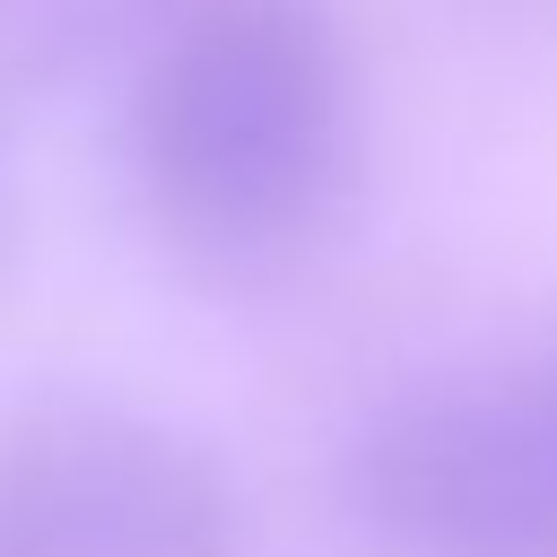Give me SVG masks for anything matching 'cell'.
<instances>
[{
  "label": "cell",
  "instance_id": "obj_3",
  "mask_svg": "<svg viewBox=\"0 0 557 557\" xmlns=\"http://www.w3.org/2000/svg\"><path fill=\"white\" fill-rule=\"evenodd\" d=\"M348 522L374 557H557V453L496 392H409L348 435Z\"/></svg>",
  "mask_w": 557,
  "mask_h": 557
},
{
  "label": "cell",
  "instance_id": "obj_5",
  "mask_svg": "<svg viewBox=\"0 0 557 557\" xmlns=\"http://www.w3.org/2000/svg\"><path fill=\"white\" fill-rule=\"evenodd\" d=\"M0 244H9V174H0Z\"/></svg>",
  "mask_w": 557,
  "mask_h": 557
},
{
  "label": "cell",
  "instance_id": "obj_2",
  "mask_svg": "<svg viewBox=\"0 0 557 557\" xmlns=\"http://www.w3.org/2000/svg\"><path fill=\"white\" fill-rule=\"evenodd\" d=\"M244 505L200 435L61 392L0 418V557H235Z\"/></svg>",
  "mask_w": 557,
  "mask_h": 557
},
{
  "label": "cell",
  "instance_id": "obj_1",
  "mask_svg": "<svg viewBox=\"0 0 557 557\" xmlns=\"http://www.w3.org/2000/svg\"><path fill=\"white\" fill-rule=\"evenodd\" d=\"M357 165V61L331 0H174L131 87L157 235L226 278L296 261Z\"/></svg>",
  "mask_w": 557,
  "mask_h": 557
},
{
  "label": "cell",
  "instance_id": "obj_4",
  "mask_svg": "<svg viewBox=\"0 0 557 557\" xmlns=\"http://www.w3.org/2000/svg\"><path fill=\"white\" fill-rule=\"evenodd\" d=\"M513 400L531 409V426H540V435H548V453H557V339L513 374Z\"/></svg>",
  "mask_w": 557,
  "mask_h": 557
}]
</instances>
